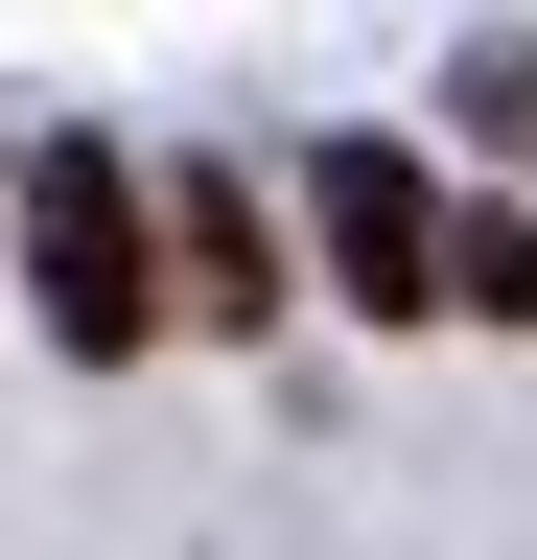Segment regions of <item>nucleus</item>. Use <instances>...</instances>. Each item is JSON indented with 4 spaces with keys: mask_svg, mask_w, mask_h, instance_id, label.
<instances>
[{
    "mask_svg": "<svg viewBox=\"0 0 537 560\" xmlns=\"http://www.w3.org/2000/svg\"><path fill=\"white\" fill-rule=\"evenodd\" d=\"M141 234H164V327H281V210H257L234 164L141 187Z\"/></svg>",
    "mask_w": 537,
    "mask_h": 560,
    "instance_id": "3",
    "label": "nucleus"
},
{
    "mask_svg": "<svg viewBox=\"0 0 537 560\" xmlns=\"http://www.w3.org/2000/svg\"><path fill=\"white\" fill-rule=\"evenodd\" d=\"M24 304H47V350H164V234H141V164L117 140H47L24 164Z\"/></svg>",
    "mask_w": 537,
    "mask_h": 560,
    "instance_id": "1",
    "label": "nucleus"
},
{
    "mask_svg": "<svg viewBox=\"0 0 537 560\" xmlns=\"http://www.w3.org/2000/svg\"><path fill=\"white\" fill-rule=\"evenodd\" d=\"M444 304L467 327H537V210H444Z\"/></svg>",
    "mask_w": 537,
    "mask_h": 560,
    "instance_id": "4",
    "label": "nucleus"
},
{
    "mask_svg": "<svg viewBox=\"0 0 537 560\" xmlns=\"http://www.w3.org/2000/svg\"><path fill=\"white\" fill-rule=\"evenodd\" d=\"M304 210H327V257H351V304H374V327H421V304H444V187L397 164V140H327V187H304Z\"/></svg>",
    "mask_w": 537,
    "mask_h": 560,
    "instance_id": "2",
    "label": "nucleus"
}]
</instances>
